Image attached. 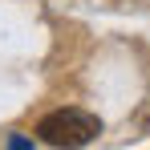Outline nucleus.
<instances>
[{
	"label": "nucleus",
	"mask_w": 150,
	"mask_h": 150,
	"mask_svg": "<svg viewBox=\"0 0 150 150\" xmlns=\"http://www.w3.org/2000/svg\"><path fill=\"white\" fill-rule=\"evenodd\" d=\"M8 146H12V150H28L33 142H28V138H21V134H12V138H8Z\"/></svg>",
	"instance_id": "obj_2"
},
{
	"label": "nucleus",
	"mask_w": 150,
	"mask_h": 150,
	"mask_svg": "<svg viewBox=\"0 0 150 150\" xmlns=\"http://www.w3.org/2000/svg\"><path fill=\"white\" fill-rule=\"evenodd\" d=\"M37 134H41V142L45 146H89L93 138L101 134V118L98 114H89V110H53L41 118L37 126Z\"/></svg>",
	"instance_id": "obj_1"
}]
</instances>
